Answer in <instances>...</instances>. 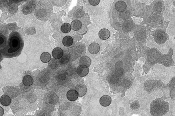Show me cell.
<instances>
[{"label":"cell","instance_id":"cell-1","mask_svg":"<svg viewBox=\"0 0 175 116\" xmlns=\"http://www.w3.org/2000/svg\"><path fill=\"white\" fill-rule=\"evenodd\" d=\"M24 47V40L19 33L12 32L9 36L7 46L4 47V54L6 58H12L20 55Z\"/></svg>","mask_w":175,"mask_h":116},{"label":"cell","instance_id":"cell-2","mask_svg":"<svg viewBox=\"0 0 175 116\" xmlns=\"http://www.w3.org/2000/svg\"><path fill=\"white\" fill-rule=\"evenodd\" d=\"M169 106L167 102L160 99L153 101L150 106V113L152 116H161L169 111Z\"/></svg>","mask_w":175,"mask_h":116},{"label":"cell","instance_id":"cell-3","mask_svg":"<svg viewBox=\"0 0 175 116\" xmlns=\"http://www.w3.org/2000/svg\"><path fill=\"white\" fill-rule=\"evenodd\" d=\"M153 36L156 43L159 44L164 43L169 38L167 34L161 29L156 31L153 33Z\"/></svg>","mask_w":175,"mask_h":116},{"label":"cell","instance_id":"cell-4","mask_svg":"<svg viewBox=\"0 0 175 116\" xmlns=\"http://www.w3.org/2000/svg\"><path fill=\"white\" fill-rule=\"evenodd\" d=\"M34 1H29L23 6L21 8V11L23 14H30L35 8V3H33Z\"/></svg>","mask_w":175,"mask_h":116},{"label":"cell","instance_id":"cell-5","mask_svg":"<svg viewBox=\"0 0 175 116\" xmlns=\"http://www.w3.org/2000/svg\"><path fill=\"white\" fill-rule=\"evenodd\" d=\"M77 74L80 77H83L88 75L89 72V68L85 65H80L77 70Z\"/></svg>","mask_w":175,"mask_h":116},{"label":"cell","instance_id":"cell-6","mask_svg":"<svg viewBox=\"0 0 175 116\" xmlns=\"http://www.w3.org/2000/svg\"><path fill=\"white\" fill-rule=\"evenodd\" d=\"M75 90L78 93L79 97H83L85 96L87 92V88L85 85L80 84L75 87Z\"/></svg>","mask_w":175,"mask_h":116},{"label":"cell","instance_id":"cell-7","mask_svg":"<svg viewBox=\"0 0 175 116\" xmlns=\"http://www.w3.org/2000/svg\"><path fill=\"white\" fill-rule=\"evenodd\" d=\"M66 97L69 101H73L77 99L79 95L77 91L75 90H71L68 91L66 94Z\"/></svg>","mask_w":175,"mask_h":116},{"label":"cell","instance_id":"cell-8","mask_svg":"<svg viewBox=\"0 0 175 116\" xmlns=\"http://www.w3.org/2000/svg\"><path fill=\"white\" fill-rule=\"evenodd\" d=\"M112 102V99L111 97L109 96H102L100 99V103L102 106L106 107V106H109Z\"/></svg>","mask_w":175,"mask_h":116},{"label":"cell","instance_id":"cell-9","mask_svg":"<svg viewBox=\"0 0 175 116\" xmlns=\"http://www.w3.org/2000/svg\"><path fill=\"white\" fill-rule=\"evenodd\" d=\"M100 50V46L97 43H93L89 47V51L92 54H97Z\"/></svg>","mask_w":175,"mask_h":116},{"label":"cell","instance_id":"cell-10","mask_svg":"<svg viewBox=\"0 0 175 116\" xmlns=\"http://www.w3.org/2000/svg\"><path fill=\"white\" fill-rule=\"evenodd\" d=\"M110 32L108 29L103 28L99 32V36L101 39L106 40L110 37Z\"/></svg>","mask_w":175,"mask_h":116},{"label":"cell","instance_id":"cell-11","mask_svg":"<svg viewBox=\"0 0 175 116\" xmlns=\"http://www.w3.org/2000/svg\"><path fill=\"white\" fill-rule=\"evenodd\" d=\"M63 54H64V52H63V50L59 47H56L53 49L52 53L53 58L56 59H60L62 58L63 56Z\"/></svg>","mask_w":175,"mask_h":116},{"label":"cell","instance_id":"cell-12","mask_svg":"<svg viewBox=\"0 0 175 116\" xmlns=\"http://www.w3.org/2000/svg\"><path fill=\"white\" fill-rule=\"evenodd\" d=\"M79 64L80 65H85L89 67L91 64V60L89 56H84L80 59Z\"/></svg>","mask_w":175,"mask_h":116},{"label":"cell","instance_id":"cell-13","mask_svg":"<svg viewBox=\"0 0 175 116\" xmlns=\"http://www.w3.org/2000/svg\"><path fill=\"white\" fill-rule=\"evenodd\" d=\"M115 8L116 10L120 12H122L126 10L127 5L124 1H117L115 4Z\"/></svg>","mask_w":175,"mask_h":116},{"label":"cell","instance_id":"cell-14","mask_svg":"<svg viewBox=\"0 0 175 116\" xmlns=\"http://www.w3.org/2000/svg\"><path fill=\"white\" fill-rule=\"evenodd\" d=\"M71 26L72 29L73 31H79L82 27V23L78 20H74L71 23Z\"/></svg>","mask_w":175,"mask_h":116},{"label":"cell","instance_id":"cell-15","mask_svg":"<svg viewBox=\"0 0 175 116\" xmlns=\"http://www.w3.org/2000/svg\"><path fill=\"white\" fill-rule=\"evenodd\" d=\"M11 102V98L7 95H3L1 98V103L4 106H8Z\"/></svg>","mask_w":175,"mask_h":116},{"label":"cell","instance_id":"cell-16","mask_svg":"<svg viewBox=\"0 0 175 116\" xmlns=\"http://www.w3.org/2000/svg\"><path fill=\"white\" fill-rule=\"evenodd\" d=\"M23 83L25 85L29 86L33 83V79L30 75H26L23 78Z\"/></svg>","mask_w":175,"mask_h":116},{"label":"cell","instance_id":"cell-17","mask_svg":"<svg viewBox=\"0 0 175 116\" xmlns=\"http://www.w3.org/2000/svg\"><path fill=\"white\" fill-rule=\"evenodd\" d=\"M40 59L41 62L44 63H47L51 59V55L48 52H44L41 55Z\"/></svg>","mask_w":175,"mask_h":116},{"label":"cell","instance_id":"cell-18","mask_svg":"<svg viewBox=\"0 0 175 116\" xmlns=\"http://www.w3.org/2000/svg\"><path fill=\"white\" fill-rule=\"evenodd\" d=\"M73 39L70 36H66L64 38L62 43L65 47H70L73 44Z\"/></svg>","mask_w":175,"mask_h":116},{"label":"cell","instance_id":"cell-19","mask_svg":"<svg viewBox=\"0 0 175 116\" xmlns=\"http://www.w3.org/2000/svg\"><path fill=\"white\" fill-rule=\"evenodd\" d=\"M71 24L68 23H65L61 26V31L64 33H68L71 31Z\"/></svg>","mask_w":175,"mask_h":116},{"label":"cell","instance_id":"cell-20","mask_svg":"<svg viewBox=\"0 0 175 116\" xmlns=\"http://www.w3.org/2000/svg\"><path fill=\"white\" fill-rule=\"evenodd\" d=\"M89 4L91 5L95 6H96L99 4L100 1V0H89Z\"/></svg>","mask_w":175,"mask_h":116},{"label":"cell","instance_id":"cell-21","mask_svg":"<svg viewBox=\"0 0 175 116\" xmlns=\"http://www.w3.org/2000/svg\"><path fill=\"white\" fill-rule=\"evenodd\" d=\"M5 42V40L4 39V37H2V36L1 35V37H0V44H1V47L2 46V44H3V46H4V45Z\"/></svg>","mask_w":175,"mask_h":116}]
</instances>
